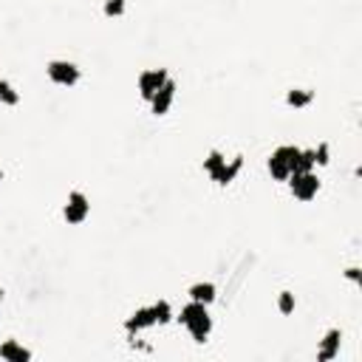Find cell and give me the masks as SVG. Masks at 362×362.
Instances as JSON below:
<instances>
[{
  "mask_svg": "<svg viewBox=\"0 0 362 362\" xmlns=\"http://www.w3.org/2000/svg\"><path fill=\"white\" fill-rule=\"evenodd\" d=\"M178 320H181V325L189 331V337H192L195 342H206V337H209V331H212V320H209L204 303L189 300V303L181 308Z\"/></svg>",
  "mask_w": 362,
  "mask_h": 362,
  "instance_id": "obj_1",
  "label": "cell"
},
{
  "mask_svg": "<svg viewBox=\"0 0 362 362\" xmlns=\"http://www.w3.org/2000/svg\"><path fill=\"white\" fill-rule=\"evenodd\" d=\"M297 158H300V147L294 144H280L272 156H269V173L274 181H286L291 173H297Z\"/></svg>",
  "mask_w": 362,
  "mask_h": 362,
  "instance_id": "obj_2",
  "label": "cell"
},
{
  "mask_svg": "<svg viewBox=\"0 0 362 362\" xmlns=\"http://www.w3.org/2000/svg\"><path fill=\"white\" fill-rule=\"evenodd\" d=\"M45 74H48V79H51L54 85H59V88H74V85L82 79L79 65H76V62H68V59H51V62L45 65Z\"/></svg>",
  "mask_w": 362,
  "mask_h": 362,
  "instance_id": "obj_3",
  "label": "cell"
},
{
  "mask_svg": "<svg viewBox=\"0 0 362 362\" xmlns=\"http://www.w3.org/2000/svg\"><path fill=\"white\" fill-rule=\"evenodd\" d=\"M286 181H288V189H291V195L297 201H311L320 192V178H317L314 170H308V173H291Z\"/></svg>",
  "mask_w": 362,
  "mask_h": 362,
  "instance_id": "obj_4",
  "label": "cell"
},
{
  "mask_svg": "<svg viewBox=\"0 0 362 362\" xmlns=\"http://www.w3.org/2000/svg\"><path fill=\"white\" fill-rule=\"evenodd\" d=\"M88 212H90V204H88L85 192L74 189V192L68 195L65 206H62V218H65V221H68L71 226H76V223H82V221L88 218Z\"/></svg>",
  "mask_w": 362,
  "mask_h": 362,
  "instance_id": "obj_5",
  "label": "cell"
},
{
  "mask_svg": "<svg viewBox=\"0 0 362 362\" xmlns=\"http://www.w3.org/2000/svg\"><path fill=\"white\" fill-rule=\"evenodd\" d=\"M170 79V74L164 71V68H150V71H141L139 74V90H141V96L150 102V96L164 85Z\"/></svg>",
  "mask_w": 362,
  "mask_h": 362,
  "instance_id": "obj_6",
  "label": "cell"
},
{
  "mask_svg": "<svg viewBox=\"0 0 362 362\" xmlns=\"http://www.w3.org/2000/svg\"><path fill=\"white\" fill-rule=\"evenodd\" d=\"M173 99H175V82L167 79V82L150 96V107H153V113H156V116H164V113L173 107Z\"/></svg>",
  "mask_w": 362,
  "mask_h": 362,
  "instance_id": "obj_7",
  "label": "cell"
},
{
  "mask_svg": "<svg viewBox=\"0 0 362 362\" xmlns=\"http://www.w3.org/2000/svg\"><path fill=\"white\" fill-rule=\"evenodd\" d=\"M156 325V320H153V311H150V305H144V308H136L130 317H127V322H124V331L133 337V334H139V331H144V328H153Z\"/></svg>",
  "mask_w": 362,
  "mask_h": 362,
  "instance_id": "obj_8",
  "label": "cell"
},
{
  "mask_svg": "<svg viewBox=\"0 0 362 362\" xmlns=\"http://www.w3.org/2000/svg\"><path fill=\"white\" fill-rule=\"evenodd\" d=\"M339 339H342V331H339V328H331V331L325 334V339H322L320 351H317V359H320V362L334 359V356L339 354Z\"/></svg>",
  "mask_w": 362,
  "mask_h": 362,
  "instance_id": "obj_9",
  "label": "cell"
},
{
  "mask_svg": "<svg viewBox=\"0 0 362 362\" xmlns=\"http://www.w3.org/2000/svg\"><path fill=\"white\" fill-rule=\"evenodd\" d=\"M0 356H3L6 362H28V359H31V351L23 348V345L14 342V339H6V342L0 345Z\"/></svg>",
  "mask_w": 362,
  "mask_h": 362,
  "instance_id": "obj_10",
  "label": "cell"
},
{
  "mask_svg": "<svg viewBox=\"0 0 362 362\" xmlns=\"http://www.w3.org/2000/svg\"><path fill=\"white\" fill-rule=\"evenodd\" d=\"M223 167H226V156H223L221 150H212V153L204 158V170H206V175H209L215 184H218V178H221Z\"/></svg>",
  "mask_w": 362,
  "mask_h": 362,
  "instance_id": "obj_11",
  "label": "cell"
},
{
  "mask_svg": "<svg viewBox=\"0 0 362 362\" xmlns=\"http://www.w3.org/2000/svg\"><path fill=\"white\" fill-rule=\"evenodd\" d=\"M215 294H218L215 283H192V286H189V297H192L195 303H204V305H209V303L215 300Z\"/></svg>",
  "mask_w": 362,
  "mask_h": 362,
  "instance_id": "obj_12",
  "label": "cell"
},
{
  "mask_svg": "<svg viewBox=\"0 0 362 362\" xmlns=\"http://www.w3.org/2000/svg\"><path fill=\"white\" fill-rule=\"evenodd\" d=\"M311 99H314V93L305 88H291L286 93V105H291V107H305V105H311Z\"/></svg>",
  "mask_w": 362,
  "mask_h": 362,
  "instance_id": "obj_13",
  "label": "cell"
},
{
  "mask_svg": "<svg viewBox=\"0 0 362 362\" xmlns=\"http://www.w3.org/2000/svg\"><path fill=\"white\" fill-rule=\"evenodd\" d=\"M150 311H153L156 325H164V322H170V320H173V308H170V303H167V300L153 303V305H150Z\"/></svg>",
  "mask_w": 362,
  "mask_h": 362,
  "instance_id": "obj_14",
  "label": "cell"
},
{
  "mask_svg": "<svg viewBox=\"0 0 362 362\" xmlns=\"http://www.w3.org/2000/svg\"><path fill=\"white\" fill-rule=\"evenodd\" d=\"M0 102L3 105H17L20 102V93L11 88V82H6V79H0Z\"/></svg>",
  "mask_w": 362,
  "mask_h": 362,
  "instance_id": "obj_15",
  "label": "cell"
},
{
  "mask_svg": "<svg viewBox=\"0 0 362 362\" xmlns=\"http://www.w3.org/2000/svg\"><path fill=\"white\" fill-rule=\"evenodd\" d=\"M102 11H105V17H122L124 14V0H105Z\"/></svg>",
  "mask_w": 362,
  "mask_h": 362,
  "instance_id": "obj_16",
  "label": "cell"
},
{
  "mask_svg": "<svg viewBox=\"0 0 362 362\" xmlns=\"http://www.w3.org/2000/svg\"><path fill=\"white\" fill-rule=\"evenodd\" d=\"M277 308H280V314H291V311H294V294H291V291H280Z\"/></svg>",
  "mask_w": 362,
  "mask_h": 362,
  "instance_id": "obj_17",
  "label": "cell"
},
{
  "mask_svg": "<svg viewBox=\"0 0 362 362\" xmlns=\"http://www.w3.org/2000/svg\"><path fill=\"white\" fill-rule=\"evenodd\" d=\"M328 156H331V150H328V144H325V141H322V144H320V147H317V150H314V161H317V164H320V167H322V164H328V161H331V158H328Z\"/></svg>",
  "mask_w": 362,
  "mask_h": 362,
  "instance_id": "obj_18",
  "label": "cell"
},
{
  "mask_svg": "<svg viewBox=\"0 0 362 362\" xmlns=\"http://www.w3.org/2000/svg\"><path fill=\"white\" fill-rule=\"evenodd\" d=\"M345 277L356 283V280H359V269H356V266H351V269H345Z\"/></svg>",
  "mask_w": 362,
  "mask_h": 362,
  "instance_id": "obj_19",
  "label": "cell"
},
{
  "mask_svg": "<svg viewBox=\"0 0 362 362\" xmlns=\"http://www.w3.org/2000/svg\"><path fill=\"white\" fill-rule=\"evenodd\" d=\"M0 300H3V288H0Z\"/></svg>",
  "mask_w": 362,
  "mask_h": 362,
  "instance_id": "obj_20",
  "label": "cell"
},
{
  "mask_svg": "<svg viewBox=\"0 0 362 362\" xmlns=\"http://www.w3.org/2000/svg\"><path fill=\"white\" fill-rule=\"evenodd\" d=\"M0 181H3V173H0Z\"/></svg>",
  "mask_w": 362,
  "mask_h": 362,
  "instance_id": "obj_21",
  "label": "cell"
}]
</instances>
